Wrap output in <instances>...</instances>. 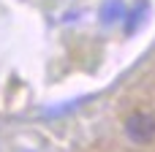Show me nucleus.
<instances>
[{
	"instance_id": "nucleus-1",
	"label": "nucleus",
	"mask_w": 155,
	"mask_h": 152,
	"mask_svg": "<svg viewBox=\"0 0 155 152\" xmlns=\"http://www.w3.org/2000/svg\"><path fill=\"white\" fill-rule=\"evenodd\" d=\"M125 136L134 141V144H150L155 139V117L147 112H134L128 114L125 120Z\"/></svg>"
},
{
	"instance_id": "nucleus-2",
	"label": "nucleus",
	"mask_w": 155,
	"mask_h": 152,
	"mask_svg": "<svg viewBox=\"0 0 155 152\" xmlns=\"http://www.w3.org/2000/svg\"><path fill=\"white\" fill-rule=\"evenodd\" d=\"M98 16H101V24H114V22H120V19L125 16V5H123V0H104Z\"/></svg>"
},
{
	"instance_id": "nucleus-3",
	"label": "nucleus",
	"mask_w": 155,
	"mask_h": 152,
	"mask_svg": "<svg viewBox=\"0 0 155 152\" xmlns=\"http://www.w3.org/2000/svg\"><path fill=\"white\" fill-rule=\"evenodd\" d=\"M144 8H147V5H136L134 11H128V14H125V35H134V33H136V27L142 24Z\"/></svg>"
}]
</instances>
